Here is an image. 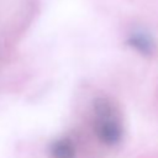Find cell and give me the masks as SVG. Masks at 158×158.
Here are the masks:
<instances>
[{
	"label": "cell",
	"instance_id": "6da1fadb",
	"mask_svg": "<svg viewBox=\"0 0 158 158\" xmlns=\"http://www.w3.org/2000/svg\"><path fill=\"white\" fill-rule=\"evenodd\" d=\"M130 42L132 43V46L137 47L138 49H141L143 52H147V51H149L152 48V41H151V38L147 35L142 33V32L133 33L131 36Z\"/></svg>",
	"mask_w": 158,
	"mask_h": 158
}]
</instances>
